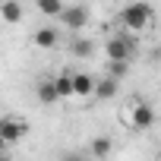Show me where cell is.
Masks as SVG:
<instances>
[{
	"label": "cell",
	"instance_id": "10",
	"mask_svg": "<svg viewBox=\"0 0 161 161\" xmlns=\"http://www.w3.org/2000/svg\"><path fill=\"white\" fill-rule=\"evenodd\" d=\"M51 82H54V89H57V98H60V101H69V98H73V73H69V69L57 73Z\"/></svg>",
	"mask_w": 161,
	"mask_h": 161
},
{
	"label": "cell",
	"instance_id": "14",
	"mask_svg": "<svg viewBox=\"0 0 161 161\" xmlns=\"http://www.w3.org/2000/svg\"><path fill=\"white\" fill-rule=\"evenodd\" d=\"M69 51H73L76 57H89V54L95 51V41H89V38H76V41H69Z\"/></svg>",
	"mask_w": 161,
	"mask_h": 161
},
{
	"label": "cell",
	"instance_id": "2",
	"mask_svg": "<svg viewBox=\"0 0 161 161\" xmlns=\"http://www.w3.org/2000/svg\"><path fill=\"white\" fill-rule=\"evenodd\" d=\"M120 117H123L133 130H152V126H155V108H152L148 101H139V98H133Z\"/></svg>",
	"mask_w": 161,
	"mask_h": 161
},
{
	"label": "cell",
	"instance_id": "17",
	"mask_svg": "<svg viewBox=\"0 0 161 161\" xmlns=\"http://www.w3.org/2000/svg\"><path fill=\"white\" fill-rule=\"evenodd\" d=\"M0 152H7V142H3V133H0Z\"/></svg>",
	"mask_w": 161,
	"mask_h": 161
},
{
	"label": "cell",
	"instance_id": "11",
	"mask_svg": "<svg viewBox=\"0 0 161 161\" xmlns=\"http://www.w3.org/2000/svg\"><path fill=\"white\" fill-rule=\"evenodd\" d=\"M89 152H92L98 161H104V158H111V152H114V139H111V136H92Z\"/></svg>",
	"mask_w": 161,
	"mask_h": 161
},
{
	"label": "cell",
	"instance_id": "9",
	"mask_svg": "<svg viewBox=\"0 0 161 161\" xmlns=\"http://www.w3.org/2000/svg\"><path fill=\"white\" fill-rule=\"evenodd\" d=\"M117 92H120V82H114V79H108V76H98V79H95L92 98H95V101H111Z\"/></svg>",
	"mask_w": 161,
	"mask_h": 161
},
{
	"label": "cell",
	"instance_id": "8",
	"mask_svg": "<svg viewBox=\"0 0 161 161\" xmlns=\"http://www.w3.org/2000/svg\"><path fill=\"white\" fill-rule=\"evenodd\" d=\"M25 16V7L19 3V0H0V19H3L7 25H19Z\"/></svg>",
	"mask_w": 161,
	"mask_h": 161
},
{
	"label": "cell",
	"instance_id": "12",
	"mask_svg": "<svg viewBox=\"0 0 161 161\" xmlns=\"http://www.w3.org/2000/svg\"><path fill=\"white\" fill-rule=\"evenodd\" d=\"M38 101H41V104H57V101H60V98H57V89H54L51 79L38 82Z\"/></svg>",
	"mask_w": 161,
	"mask_h": 161
},
{
	"label": "cell",
	"instance_id": "16",
	"mask_svg": "<svg viewBox=\"0 0 161 161\" xmlns=\"http://www.w3.org/2000/svg\"><path fill=\"white\" fill-rule=\"evenodd\" d=\"M63 161H89V158H82V155H66Z\"/></svg>",
	"mask_w": 161,
	"mask_h": 161
},
{
	"label": "cell",
	"instance_id": "18",
	"mask_svg": "<svg viewBox=\"0 0 161 161\" xmlns=\"http://www.w3.org/2000/svg\"><path fill=\"white\" fill-rule=\"evenodd\" d=\"M0 161H7V152H0Z\"/></svg>",
	"mask_w": 161,
	"mask_h": 161
},
{
	"label": "cell",
	"instance_id": "5",
	"mask_svg": "<svg viewBox=\"0 0 161 161\" xmlns=\"http://www.w3.org/2000/svg\"><path fill=\"white\" fill-rule=\"evenodd\" d=\"M0 133H3V142H7V145H13V142L25 139L29 123H25V120H19V117H3V120H0Z\"/></svg>",
	"mask_w": 161,
	"mask_h": 161
},
{
	"label": "cell",
	"instance_id": "3",
	"mask_svg": "<svg viewBox=\"0 0 161 161\" xmlns=\"http://www.w3.org/2000/svg\"><path fill=\"white\" fill-rule=\"evenodd\" d=\"M133 51H136V41H133L130 35H114V38H108V41H104L108 63H130Z\"/></svg>",
	"mask_w": 161,
	"mask_h": 161
},
{
	"label": "cell",
	"instance_id": "6",
	"mask_svg": "<svg viewBox=\"0 0 161 161\" xmlns=\"http://www.w3.org/2000/svg\"><path fill=\"white\" fill-rule=\"evenodd\" d=\"M32 41H35V47H41V51H54V47L60 44V32H57L54 25H41V29H35Z\"/></svg>",
	"mask_w": 161,
	"mask_h": 161
},
{
	"label": "cell",
	"instance_id": "15",
	"mask_svg": "<svg viewBox=\"0 0 161 161\" xmlns=\"http://www.w3.org/2000/svg\"><path fill=\"white\" fill-rule=\"evenodd\" d=\"M130 63H108V79H114V82H120V79L126 76Z\"/></svg>",
	"mask_w": 161,
	"mask_h": 161
},
{
	"label": "cell",
	"instance_id": "1",
	"mask_svg": "<svg viewBox=\"0 0 161 161\" xmlns=\"http://www.w3.org/2000/svg\"><path fill=\"white\" fill-rule=\"evenodd\" d=\"M117 19L126 32H145L155 22V10H152V3H126L117 13Z\"/></svg>",
	"mask_w": 161,
	"mask_h": 161
},
{
	"label": "cell",
	"instance_id": "13",
	"mask_svg": "<svg viewBox=\"0 0 161 161\" xmlns=\"http://www.w3.org/2000/svg\"><path fill=\"white\" fill-rule=\"evenodd\" d=\"M35 10L41 13V16H60L63 13V3H60V0H38V3H35Z\"/></svg>",
	"mask_w": 161,
	"mask_h": 161
},
{
	"label": "cell",
	"instance_id": "7",
	"mask_svg": "<svg viewBox=\"0 0 161 161\" xmlns=\"http://www.w3.org/2000/svg\"><path fill=\"white\" fill-rule=\"evenodd\" d=\"M95 79L98 76H92V73H73V98H92Z\"/></svg>",
	"mask_w": 161,
	"mask_h": 161
},
{
	"label": "cell",
	"instance_id": "4",
	"mask_svg": "<svg viewBox=\"0 0 161 161\" xmlns=\"http://www.w3.org/2000/svg\"><path fill=\"white\" fill-rule=\"evenodd\" d=\"M66 29H73V32H79V29H86L89 25V19H92V10L86 7V3H69V7H63V13L57 16Z\"/></svg>",
	"mask_w": 161,
	"mask_h": 161
}]
</instances>
